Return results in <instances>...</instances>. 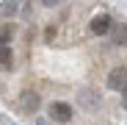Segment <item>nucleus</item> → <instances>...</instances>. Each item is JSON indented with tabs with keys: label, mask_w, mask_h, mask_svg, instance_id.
Here are the masks:
<instances>
[{
	"label": "nucleus",
	"mask_w": 127,
	"mask_h": 125,
	"mask_svg": "<svg viewBox=\"0 0 127 125\" xmlns=\"http://www.w3.org/2000/svg\"><path fill=\"white\" fill-rule=\"evenodd\" d=\"M47 117L55 125H69L72 117H75V109H72V103H66V100H53L47 106Z\"/></svg>",
	"instance_id": "obj_1"
},
{
	"label": "nucleus",
	"mask_w": 127,
	"mask_h": 125,
	"mask_svg": "<svg viewBox=\"0 0 127 125\" xmlns=\"http://www.w3.org/2000/svg\"><path fill=\"white\" fill-rule=\"evenodd\" d=\"M99 103H102V97H99L97 89H91V86H80L77 89V109L94 111V109H99Z\"/></svg>",
	"instance_id": "obj_2"
},
{
	"label": "nucleus",
	"mask_w": 127,
	"mask_h": 125,
	"mask_svg": "<svg viewBox=\"0 0 127 125\" xmlns=\"http://www.w3.org/2000/svg\"><path fill=\"white\" fill-rule=\"evenodd\" d=\"M111 28H113V19H111V14H105V11L94 14V17H91V22H89L91 36H108Z\"/></svg>",
	"instance_id": "obj_3"
},
{
	"label": "nucleus",
	"mask_w": 127,
	"mask_h": 125,
	"mask_svg": "<svg viewBox=\"0 0 127 125\" xmlns=\"http://www.w3.org/2000/svg\"><path fill=\"white\" fill-rule=\"evenodd\" d=\"M41 109V97L36 89H25L22 95H19V111L22 114H36Z\"/></svg>",
	"instance_id": "obj_4"
},
{
	"label": "nucleus",
	"mask_w": 127,
	"mask_h": 125,
	"mask_svg": "<svg viewBox=\"0 0 127 125\" xmlns=\"http://www.w3.org/2000/svg\"><path fill=\"white\" fill-rule=\"evenodd\" d=\"M108 89H113V92H124L127 89V70L113 67L108 72Z\"/></svg>",
	"instance_id": "obj_5"
},
{
	"label": "nucleus",
	"mask_w": 127,
	"mask_h": 125,
	"mask_svg": "<svg viewBox=\"0 0 127 125\" xmlns=\"http://www.w3.org/2000/svg\"><path fill=\"white\" fill-rule=\"evenodd\" d=\"M0 70L3 72L14 70V47H8V45H0Z\"/></svg>",
	"instance_id": "obj_6"
},
{
	"label": "nucleus",
	"mask_w": 127,
	"mask_h": 125,
	"mask_svg": "<svg viewBox=\"0 0 127 125\" xmlns=\"http://www.w3.org/2000/svg\"><path fill=\"white\" fill-rule=\"evenodd\" d=\"M111 39H113V45H127V22H113L111 28Z\"/></svg>",
	"instance_id": "obj_7"
},
{
	"label": "nucleus",
	"mask_w": 127,
	"mask_h": 125,
	"mask_svg": "<svg viewBox=\"0 0 127 125\" xmlns=\"http://www.w3.org/2000/svg\"><path fill=\"white\" fill-rule=\"evenodd\" d=\"M14 22H6L3 28H0V45H8L11 47V42H14Z\"/></svg>",
	"instance_id": "obj_8"
},
{
	"label": "nucleus",
	"mask_w": 127,
	"mask_h": 125,
	"mask_svg": "<svg viewBox=\"0 0 127 125\" xmlns=\"http://www.w3.org/2000/svg\"><path fill=\"white\" fill-rule=\"evenodd\" d=\"M17 6H19V0H6V3L0 6V14H11V17H14V11H17Z\"/></svg>",
	"instance_id": "obj_9"
},
{
	"label": "nucleus",
	"mask_w": 127,
	"mask_h": 125,
	"mask_svg": "<svg viewBox=\"0 0 127 125\" xmlns=\"http://www.w3.org/2000/svg\"><path fill=\"white\" fill-rule=\"evenodd\" d=\"M55 36H58V28H55V25H47V31H44V42H47V45H53Z\"/></svg>",
	"instance_id": "obj_10"
},
{
	"label": "nucleus",
	"mask_w": 127,
	"mask_h": 125,
	"mask_svg": "<svg viewBox=\"0 0 127 125\" xmlns=\"http://www.w3.org/2000/svg\"><path fill=\"white\" fill-rule=\"evenodd\" d=\"M61 0H41V6H47V8H53V6H58Z\"/></svg>",
	"instance_id": "obj_11"
},
{
	"label": "nucleus",
	"mask_w": 127,
	"mask_h": 125,
	"mask_svg": "<svg viewBox=\"0 0 127 125\" xmlns=\"http://www.w3.org/2000/svg\"><path fill=\"white\" fill-rule=\"evenodd\" d=\"M122 106H124V109H127V89H124V100H122Z\"/></svg>",
	"instance_id": "obj_12"
}]
</instances>
